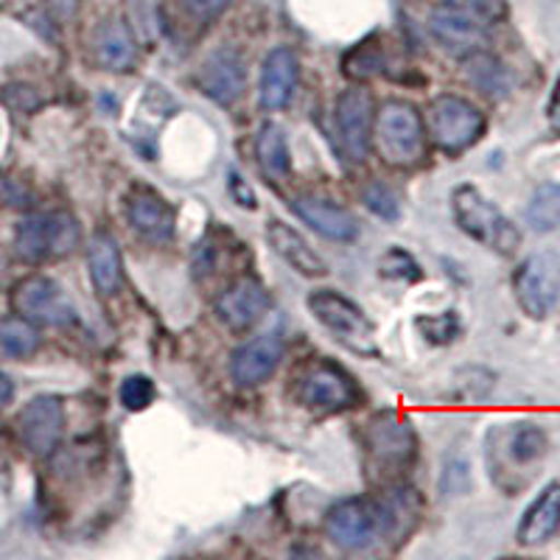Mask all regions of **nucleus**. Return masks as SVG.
Wrapping results in <instances>:
<instances>
[{"label":"nucleus","mask_w":560,"mask_h":560,"mask_svg":"<svg viewBox=\"0 0 560 560\" xmlns=\"http://www.w3.org/2000/svg\"><path fill=\"white\" fill-rule=\"evenodd\" d=\"M420 516V499L409 488H393L378 497L350 499L328 516V535L345 552H362L382 538H395L412 529Z\"/></svg>","instance_id":"nucleus-1"},{"label":"nucleus","mask_w":560,"mask_h":560,"mask_svg":"<svg viewBox=\"0 0 560 560\" xmlns=\"http://www.w3.org/2000/svg\"><path fill=\"white\" fill-rule=\"evenodd\" d=\"M364 454L370 474H376L378 479H395L418 457V438L401 415L384 409L364 427Z\"/></svg>","instance_id":"nucleus-2"},{"label":"nucleus","mask_w":560,"mask_h":560,"mask_svg":"<svg viewBox=\"0 0 560 560\" xmlns=\"http://www.w3.org/2000/svg\"><path fill=\"white\" fill-rule=\"evenodd\" d=\"M452 208L459 228L493 253L513 255L522 247V230L474 185H459L452 197Z\"/></svg>","instance_id":"nucleus-3"},{"label":"nucleus","mask_w":560,"mask_h":560,"mask_svg":"<svg viewBox=\"0 0 560 560\" xmlns=\"http://www.w3.org/2000/svg\"><path fill=\"white\" fill-rule=\"evenodd\" d=\"M79 247V224L77 219L65 210H51V213H34L23 219L14 233V253L23 261L43 264L68 258Z\"/></svg>","instance_id":"nucleus-4"},{"label":"nucleus","mask_w":560,"mask_h":560,"mask_svg":"<svg viewBox=\"0 0 560 560\" xmlns=\"http://www.w3.org/2000/svg\"><path fill=\"white\" fill-rule=\"evenodd\" d=\"M376 152L384 163L398 168H409L423 160L427 138L420 124L418 109L409 102H387L376 115Z\"/></svg>","instance_id":"nucleus-5"},{"label":"nucleus","mask_w":560,"mask_h":560,"mask_svg":"<svg viewBox=\"0 0 560 560\" xmlns=\"http://www.w3.org/2000/svg\"><path fill=\"white\" fill-rule=\"evenodd\" d=\"M308 308L314 317L345 345V348L357 350V353H376V334H373V323L364 317L362 308L357 303H350L339 292L331 289H319L308 298Z\"/></svg>","instance_id":"nucleus-6"},{"label":"nucleus","mask_w":560,"mask_h":560,"mask_svg":"<svg viewBox=\"0 0 560 560\" xmlns=\"http://www.w3.org/2000/svg\"><path fill=\"white\" fill-rule=\"evenodd\" d=\"M513 292L527 317L544 319L560 303V255L535 253L513 275Z\"/></svg>","instance_id":"nucleus-7"},{"label":"nucleus","mask_w":560,"mask_h":560,"mask_svg":"<svg viewBox=\"0 0 560 560\" xmlns=\"http://www.w3.org/2000/svg\"><path fill=\"white\" fill-rule=\"evenodd\" d=\"M429 129H432L438 149L459 154L471 149L485 135V115L468 98L440 96L429 109Z\"/></svg>","instance_id":"nucleus-8"},{"label":"nucleus","mask_w":560,"mask_h":560,"mask_svg":"<svg viewBox=\"0 0 560 560\" xmlns=\"http://www.w3.org/2000/svg\"><path fill=\"white\" fill-rule=\"evenodd\" d=\"M14 312L32 325H62L77 323V308L70 303L68 294L62 292L57 280L45 278V275H28L14 287L12 292Z\"/></svg>","instance_id":"nucleus-9"},{"label":"nucleus","mask_w":560,"mask_h":560,"mask_svg":"<svg viewBox=\"0 0 560 560\" xmlns=\"http://www.w3.org/2000/svg\"><path fill=\"white\" fill-rule=\"evenodd\" d=\"M488 20L474 12L468 3L457 0H443L429 14V32L446 51L457 57H468L474 51H482L488 39Z\"/></svg>","instance_id":"nucleus-10"},{"label":"nucleus","mask_w":560,"mask_h":560,"mask_svg":"<svg viewBox=\"0 0 560 560\" xmlns=\"http://www.w3.org/2000/svg\"><path fill=\"white\" fill-rule=\"evenodd\" d=\"M18 432L23 446L34 457H51L65 432V409L54 395H37L18 415Z\"/></svg>","instance_id":"nucleus-11"},{"label":"nucleus","mask_w":560,"mask_h":560,"mask_svg":"<svg viewBox=\"0 0 560 560\" xmlns=\"http://www.w3.org/2000/svg\"><path fill=\"white\" fill-rule=\"evenodd\" d=\"M300 401L317 412H342L357 401L353 378L331 362H317L300 378Z\"/></svg>","instance_id":"nucleus-12"},{"label":"nucleus","mask_w":560,"mask_h":560,"mask_svg":"<svg viewBox=\"0 0 560 560\" xmlns=\"http://www.w3.org/2000/svg\"><path fill=\"white\" fill-rule=\"evenodd\" d=\"M337 129L350 160H364L373 143V96L364 88L345 90L337 102Z\"/></svg>","instance_id":"nucleus-13"},{"label":"nucleus","mask_w":560,"mask_h":560,"mask_svg":"<svg viewBox=\"0 0 560 560\" xmlns=\"http://www.w3.org/2000/svg\"><path fill=\"white\" fill-rule=\"evenodd\" d=\"M269 306H272V298L261 280L242 278L219 294L217 314L233 331H247L269 312Z\"/></svg>","instance_id":"nucleus-14"},{"label":"nucleus","mask_w":560,"mask_h":560,"mask_svg":"<svg viewBox=\"0 0 560 560\" xmlns=\"http://www.w3.org/2000/svg\"><path fill=\"white\" fill-rule=\"evenodd\" d=\"M244 82H247V68H244V59L230 48L210 54L205 59V65L199 68L197 84L205 96L213 98L217 104H233L236 98H242Z\"/></svg>","instance_id":"nucleus-15"},{"label":"nucleus","mask_w":560,"mask_h":560,"mask_svg":"<svg viewBox=\"0 0 560 560\" xmlns=\"http://www.w3.org/2000/svg\"><path fill=\"white\" fill-rule=\"evenodd\" d=\"M127 213L132 228L138 230L140 236L147 242L166 244L174 236V210L168 208V202L160 197L154 188L147 185H138L132 188L127 197Z\"/></svg>","instance_id":"nucleus-16"},{"label":"nucleus","mask_w":560,"mask_h":560,"mask_svg":"<svg viewBox=\"0 0 560 560\" xmlns=\"http://www.w3.org/2000/svg\"><path fill=\"white\" fill-rule=\"evenodd\" d=\"M280 357H283V339H280V334H264V337L242 345L233 353V359H230V376L242 387H255V384L267 382L272 376Z\"/></svg>","instance_id":"nucleus-17"},{"label":"nucleus","mask_w":560,"mask_h":560,"mask_svg":"<svg viewBox=\"0 0 560 560\" xmlns=\"http://www.w3.org/2000/svg\"><path fill=\"white\" fill-rule=\"evenodd\" d=\"M294 213H298L314 233L331 242H353L359 236V222L342 205L331 202L323 197H298L292 202Z\"/></svg>","instance_id":"nucleus-18"},{"label":"nucleus","mask_w":560,"mask_h":560,"mask_svg":"<svg viewBox=\"0 0 560 560\" xmlns=\"http://www.w3.org/2000/svg\"><path fill=\"white\" fill-rule=\"evenodd\" d=\"M560 529V482H549L547 488L538 493L533 504L524 510L522 522L516 529V541L522 547H544L552 541Z\"/></svg>","instance_id":"nucleus-19"},{"label":"nucleus","mask_w":560,"mask_h":560,"mask_svg":"<svg viewBox=\"0 0 560 560\" xmlns=\"http://www.w3.org/2000/svg\"><path fill=\"white\" fill-rule=\"evenodd\" d=\"M300 62L292 48H275L261 70V107L283 109L298 90Z\"/></svg>","instance_id":"nucleus-20"},{"label":"nucleus","mask_w":560,"mask_h":560,"mask_svg":"<svg viewBox=\"0 0 560 560\" xmlns=\"http://www.w3.org/2000/svg\"><path fill=\"white\" fill-rule=\"evenodd\" d=\"M267 238L269 244H272L275 253H278L294 272L306 275V278H323V275H328V267H325L323 258H319V255L308 247L306 238L300 236L298 230L289 228V224L272 219V222L267 224Z\"/></svg>","instance_id":"nucleus-21"},{"label":"nucleus","mask_w":560,"mask_h":560,"mask_svg":"<svg viewBox=\"0 0 560 560\" xmlns=\"http://www.w3.org/2000/svg\"><path fill=\"white\" fill-rule=\"evenodd\" d=\"M88 267L98 294H113L121 287V249L107 233H96L88 247Z\"/></svg>","instance_id":"nucleus-22"},{"label":"nucleus","mask_w":560,"mask_h":560,"mask_svg":"<svg viewBox=\"0 0 560 560\" xmlns=\"http://www.w3.org/2000/svg\"><path fill=\"white\" fill-rule=\"evenodd\" d=\"M96 57L104 68L109 70H132L135 59H138V45H135L132 32L124 23L113 20L107 26H102L96 37Z\"/></svg>","instance_id":"nucleus-23"},{"label":"nucleus","mask_w":560,"mask_h":560,"mask_svg":"<svg viewBox=\"0 0 560 560\" xmlns=\"http://www.w3.org/2000/svg\"><path fill=\"white\" fill-rule=\"evenodd\" d=\"M255 149H258V163H261L264 174H267L272 183H283L289 179L292 172V160H289V143L287 132L280 124H264L258 129V140H255Z\"/></svg>","instance_id":"nucleus-24"},{"label":"nucleus","mask_w":560,"mask_h":560,"mask_svg":"<svg viewBox=\"0 0 560 560\" xmlns=\"http://www.w3.org/2000/svg\"><path fill=\"white\" fill-rule=\"evenodd\" d=\"M465 73H468L474 88L490 98L504 96L510 90L508 68H504L497 57H490V54L485 51H474L465 57Z\"/></svg>","instance_id":"nucleus-25"},{"label":"nucleus","mask_w":560,"mask_h":560,"mask_svg":"<svg viewBox=\"0 0 560 560\" xmlns=\"http://www.w3.org/2000/svg\"><path fill=\"white\" fill-rule=\"evenodd\" d=\"M37 348V325L23 317H0V359H26Z\"/></svg>","instance_id":"nucleus-26"},{"label":"nucleus","mask_w":560,"mask_h":560,"mask_svg":"<svg viewBox=\"0 0 560 560\" xmlns=\"http://www.w3.org/2000/svg\"><path fill=\"white\" fill-rule=\"evenodd\" d=\"M527 222L535 233H549L560 224V185L544 183L535 188L527 205Z\"/></svg>","instance_id":"nucleus-27"},{"label":"nucleus","mask_w":560,"mask_h":560,"mask_svg":"<svg viewBox=\"0 0 560 560\" xmlns=\"http://www.w3.org/2000/svg\"><path fill=\"white\" fill-rule=\"evenodd\" d=\"M508 448H510V457L516 459L518 465L538 463L549 448L547 432H544L541 427H533V423H522V427H516L513 429V434H510Z\"/></svg>","instance_id":"nucleus-28"},{"label":"nucleus","mask_w":560,"mask_h":560,"mask_svg":"<svg viewBox=\"0 0 560 560\" xmlns=\"http://www.w3.org/2000/svg\"><path fill=\"white\" fill-rule=\"evenodd\" d=\"M384 65H387V59H384L382 48L376 43H362L345 59V73L353 79H373L382 73Z\"/></svg>","instance_id":"nucleus-29"},{"label":"nucleus","mask_w":560,"mask_h":560,"mask_svg":"<svg viewBox=\"0 0 560 560\" xmlns=\"http://www.w3.org/2000/svg\"><path fill=\"white\" fill-rule=\"evenodd\" d=\"M418 331L434 345H448L463 334V323H459L457 312H443V314H429V317H420Z\"/></svg>","instance_id":"nucleus-30"},{"label":"nucleus","mask_w":560,"mask_h":560,"mask_svg":"<svg viewBox=\"0 0 560 560\" xmlns=\"http://www.w3.org/2000/svg\"><path fill=\"white\" fill-rule=\"evenodd\" d=\"M118 395H121L124 409H129V412H140V409H147L149 404L154 401V384L152 378L147 376H127L121 382Z\"/></svg>","instance_id":"nucleus-31"},{"label":"nucleus","mask_w":560,"mask_h":560,"mask_svg":"<svg viewBox=\"0 0 560 560\" xmlns=\"http://www.w3.org/2000/svg\"><path fill=\"white\" fill-rule=\"evenodd\" d=\"M378 269L389 280H409L412 283V280L420 278L418 261L409 253H404V249H389V253H384Z\"/></svg>","instance_id":"nucleus-32"},{"label":"nucleus","mask_w":560,"mask_h":560,"mask_svg":"<svg viewBox=\"0 0 560 560\" xmlns=\"http://www.w3.org/2000/svg\"><path fill=\"white\" fill-rule=\"evenodd\" d=\"M364 205H368V208L382 219H398V213H401V210H398V199H395V194L382 183H373L364 188Z\"/></svg>","instance_id":"nucleus-33"},{"label":"nucleus","mask_w":560,"mask_h":560,"mask_svg":"<svg viewBox=\"0 0 560 560\" xmlns=\"http://www.w3.org/2000/svg\"><path fill=\"white\" fill-rule=\"evenodd\" d=\"M185 9L191 14H197V18H217L219 12H224L228 9L230 0H183Z\"/></svg>","instance_id":"nucleus-34"},{"label":"nucleus","mask_w":560,"mask_h":560,"mask_svg":"<svg viewBox=\"0 0 560 560\" xmlns=\"http://www.w3.org/2000/svg\"><path fill=\"white\" fill-rule=\"evenodd\" d=\"M230 191H233V197H236L244 208H255V197H253V191L247 188V183H244L242 174H236V172L230 174Z\"/></svg>","instance_id":"nucleus-35"},{"label":"nucleus","mask_w":560,"mask_h":560,"mask_svg":"<svg viewBox=\"0 0 560 560\" xmlns=\"http://www.w3.org/2000/svg\"><path fill=\"white\" fill-rule=\"evenodd\" d=\"M547 118H549V129L560 138V77L555 82L552 96H549V107H547Z\"/></svg>","instance_id":"nucleus-36"},{"label":"nucleus","mask_w":560,"mask_h":560,"mask_svg":"<svg viewBox=\"0 0 560 560\" xmlns=\"http://www.w3.org/2000/svg\"><path fill=\"white\" fill-rule=\"evenodd\" d=\"M48 3H51V9L59 18H70V14L77 12V0H48Z\"/></svg>","instance_id":"nucleus-37"},{"label":"nucleus","mask_w":560,"mask_h":560,"mask_svg":"<svg viewBox=\"0 0 560 560\" xmlns=\"http://www.w3.org/2000/svg\"><path fill=\"white\" fill-rule=\"evenodd\" d=\"M12 395H14V384H12V378L3 376V373H0V409L7 407L9 401H12Z\"/></svg>","instance_id":"nucleus-38"},{"label":"nucleus","mask_w":560,"mask_h":560,"mask_svg":"<svg viewBox=\"0 0 560 560\" xmlns=\"http://www.w3.org/2000/svg\"><path fill=\"white\" fill-rule=\"evenodd\" d=\"M14 197H18V194H14V185L9 183V179H0V208H3V205H12Z\"/></svg>","instance_id":"nucleus-39"}]
</instances>
